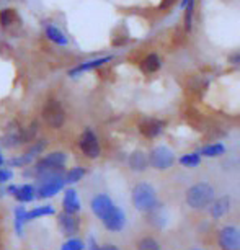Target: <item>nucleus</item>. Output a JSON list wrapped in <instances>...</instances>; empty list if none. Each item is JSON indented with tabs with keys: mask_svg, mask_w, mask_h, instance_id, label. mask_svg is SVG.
<instances>
[{
	"mask_svg": "<svg viewBox=\"0 0 240 250\" xmlns=\"http://www.w3.org/2000/svg\"><path fill=\"white\" fill-rule=\"evenodd\" d=\"M133 205L138 211L144 214H149L150 211H154L155 208L159 206V198H157V191L155 188L150 185V183H138L133 188Z\"/></svg>",
	"mask_w": 240,
	"mask_h": 250,
	"instance_id": "f257e3e1",
	"label": "nucleus"
},
{
	"mask_svg": "<svg viewBox=\"0 0 240 250\" xmlns=\"http://www.w3.org/2000/svg\"><path fill=\"white\" fill-rule=\"evenodd\" d=\"M214 201V188L206 182L195 183L186 191V205L193 209H204Z\"/></svg>",
	"mask_w": 240,
	"mask_h": 250,
	"instance_id": "f03ea898",
	"label": "nucleus"
},
{
	"mask_svg": "<svg viewBox=\"0 0 240 250\" xmlns=\"http://www.w3.org/2000/svg\"><path fill=\"white\" fill-rule=\"evenodd\" d=\"M43 120L46 121V125L53 129L62 128L64 121H65V111L62 105L58 100H48V103L43 108Z\"/></svg>",
	"mask_w": 240,
	"mask_h": 250,
	"instance_id": "7ed1b4c3",
	"label": "nucleus"
},
{
	"mask_svg": "<svg viewBox=\"0 0 240 250\" xmlns=\"http://www.w3.org/2000/svg\"><path fill=\"white\" fill-rule=\"evenodd\" d=\"M147 157H149V165L155 168V170H167L175 162V155L165 146H159V147L152 149V152Z\"/></svg>",
	"mask_w": 240,
	"mask_h": 250,
	"instance_id": "20e7f679",
	"label": "nucleus"
},
{
	"mask_svg": "<svg viewBox=\"0 0 240 250\" xmlns=\"http://www.w3.org/2000/svg\"><path fill=\"white\" fill-rule=\"evenodd\" d=\"M79 147L82 150V154L88 159H98L101 154L100 143H98L97 134L92 129H85L79 139Z\"/></svg>",
	"mask_w": 240,
	"mask_h": 250,
	"instance_id": "39448f33",
	"label": "nucleus"
},
{
	"mask_svg": "<svg viewBox=\"0 0 240 250\" xmlns=\"http://www.w3.org/2000/svg\"><path fill=\"white\" fill-rule=\"evenodd\" d=\"M218 244L220 250H240V232L235 226H224L219 230Z\"/></svg>",
	"mask_w": 240,
	"mask_h": 250,
	"instance_id": "423d86ee",
	"label": "nucleus"
},
{
	"mask_svg": "<svg viewBox=\"0 0 240 250\" xmlns=\"http://www.w3.org/2000/svg\"><path fill=\"white\" fill-rule=\"evenodd\" d=\"M101 223L105 226V229H108L110 232H120L126 226V214L121 208L115 206L110 213L101 219Z\"/></svg>",
	"mask_w": 240,
	"mask_h": 250,
	"instance_id": "0eeeda50",
	"label": "nucleus"
},
{
	"mask_svg": "<svg viewBox=\"0 0 240 250\" xmlns=\"http://www.w3.org/2000/svg\"><path fill=\"white\" fill-rule=\"evenodd\" d=\"M90 208H92L93 214H95L97 218L103 219L113 209V208H115V203L111 201V198L108 195H105V193H100V195H97L92 200Z\"/></svg>",
	"mask_w": 240,
	"mask_h": 250,
	"instance_id": "6e6552de",
	"label": "nucleus"
},
{
	"mask_svg": "<svg viewBox=\"0 0 240 250\" xmlns=\"http://www.w3.org/2000/svg\"><path fill=\"white\" fill-rule=\"evenodd\" d=\"M64 185H65L64 178H54V180L41 183L36 190V198H40V200H46V198L58 195V193L64 188Z\"/></svg>",
	"mask_w": 240,
	"mask_h": 250,
	"instance_id": "1a4fd4ad",
	"label": "nucleus"
},
{
	"mask_svg": "<svg viewBox=\"0 0 240 250\" xmlns=\"http://www.w3.org/2000/svg\"><path fill=\"white\" fill-rule=\"evenodd\" d=\"M163 126H165V123L163 121L155 120V118H147V120H144L139 125V131H140V134L145 136V138L154 139V138H157V136L162 134Z\"/></svg>",
	"mask_w": 240,
	"mask_h": 250,
	"instance_id": "9d476101",
	"label": "nucleus"
},
{
	"mask_svg": "<svg viewBox=\"0 0 240 250\" xmlns=\"http://www.w3.org/2000/svg\"><path fill=\"white\" fill-rule=\"evenodd\" d=\"M59 229H60V232H62L65 237H74L75 234L79 232V219L75 218L74 214H67V213H60L59 214Z\"/></svg>",
	"mask_w": 240,
	"mask_h": 250,
	"instance_id": "9b49d317",
	"label": "nucleus"
},
{
	"mask_svg": "<svg viewBox=\"0 0 240 250\" xmlns=\"http://www.w3.org/2000/svg\"><path fill=\"white\" fill-rule=\"evenodd\" d=\"M65 162H67V155H65L64 152H51L48 155H44L43 159L38 160L35 170L48 168V167H64Z\"/></svg>",
	"mask_w": 240,
	"mask_h": 250,
	"instance_id": "f8f14e48",
	"label": "nucleus"
},
{
	"mask_svg": "<svg viewBox=\"0 0 240 250\" xmlns=\"http://www.w3.org/2000/svg\"><path fill=\"white\" fill-rule=\"evenodd\" d=\"M62 206H64V213L67 214H77L80 211V201L77 198V191L74 188H67L64 193V200H62Z\"/></svg>",
	"mask_w": 240,
	"mask_h": 250,
	"instance_id": "ddd939ff",
	"label": "nucleus"
},
{
	"mask_svg": "<svg viewBox=\"0 0 240 250\" xmlns=\"http://www.w3.org/2000/svg\"><path fill=\"white\" fill-rule=\"evenodd\" d=\"M129 168L133 172H145L149 168V157L142 150H134L128 159Z\"/></svg>",
	"mask_w": 240,
	"mask_h": 250,
	"instance_id": "4468645a",
	"label": "nucleus"
},
{
	"mask_svg": "<svg viewBox=\"0 0 240 250\" xmlns=\"http://www.w3.org/2000/svg\"><path fill=\"white\" fill-rule=\"evenodd\" d=\"M209 213L213 216L214 219H220L224 218L225 214L229 213L230 209V198L229 196H220L218 200H214L213 203L209 205Z\"/></svg>",
	"mask_w": 240,
	"mask_h": 250,
	"instance_id": "2eb2a0df",
	"label": "nucleus"
},
{
	"mask_svg": "<svg viewBox=\"0 0 240 250\" xmlns=\"http://www.w3.org/2000/svg\"><path fill=\"white\" fill-rule=\"evenodd\" d=\"M113 58L111 56H106V58H100V59H93V61H87V62H83V64H80L77 65L75 69H72L69 72L70 77H75L77 74L80 72H85V70H92V69H97V67H100V65L103 64H106V62H110Z\"/></svg>",
	"mask_w": 240,
	"mask_h": 250,
	"instance_id": "dca6fc26",
	"label": "nucleus"
},
{
	"mask_svg": "<svg viewBox=\"0 0 240 250\" xmlns=\"http://www.w3.org/2000/svg\"><path fill=\"white\" fill-rule=\"evenodd\" d=\"M13 196H15L20 203H30V201H33L36 198V190H35V187H33V185H28V183H26V185L18 187Z\"/></svg>",
	"mask_w": 240,
	"mask_h": 250,
	"instance_id": "f3484780",
	"label": "nucleus"
},
{
	"mask_svg": "<svg viewBox=\"0 0 240 250\" xmlns=\"http://www.w3.org/2000/svg\"><path fill=\"white\" fill-rule=\"evenodd\" d=\"M53 214H56V209L51 205L38 206V208H33L31 211H26V221H33L38 218H43V216H53Z\"/></svg>",
	"mask_w": 240,
	"mask_h": 250,
	"instance_id": "a211bd4d",
	"label": "nucleus"
},
{
	"mask_svg": "<svg viewBox=\"0 0 240 250\" xmlns=\"http://www.w3.org/2000/svg\"><path fill=\"white\" fill-rule=\"evenodd\" d=\"M85 173H87V170L83 167H74V168H70L69 172H65L64 183H65V185H75V183L80 182L83 177H85Z\"/></svg>",
	"mask_w": 240,
	"mask_h": 250,
	"instance_id": "6ab92c4d",
	"label": "nucleus"
},
{
	"mask_svg": "<svg viewBox=\"0 0 240 250\" xmlns=\"http://www.w3.org/2000/svg\"><path fill=\"white\" fill-rule=\"evenodd\" d=\"M160 65H162V62H160V58L157 54H149L147 58H145L142 61V70L144 72H147V74H154V72H157V70L160 69Z\"/></svg>",
	"mask_w": 240,
	"mask_h": 250,
	"instance_id": "aec40b11",
	"label": "nucleus"
},
{
	"mask_svg": "<svg viewBox=\"0 0 240 250\" xmlns=\"http://www.w3.org/2000/svg\"><path fill=\"white\" fill-rule=\"evenodd\" d=\"M225 152V146L224 144H209V146H204L203 149L200 150V155H204V157H220V155H224Z\"/></svg>",
	"mask_w": 240,
	"mask_h": 250,
	"instance_id": "412c9836",
	"label": "nucleus"
},
{
	"mask_svg": "<svg viewBox=\"0 0 240 250\" xmlns=\"http://www.w3.org/2000/svg\"><path fill=\"white\" fill-rule=\"evenodd\" d=\"M46 35H48V38L51 41H54V43H58L60 46H65L67 44V38H65L62 35V31L59 30V28H56L54 25H51L46 28Z\"/></svg>",
	"mask_w": 240,
	"mask_h": 250,
	"instance_id": "4be33fe9",
	"label": "nucleus"
},
{
	"mask_svg": "<svg viewBox=\"0 0 240 250\" xmlns=\"http://www.w3.org/2000/svg\"><path fill=\"white\" fill-rule=\"evenodd\" d=\"M0 143H2L5 147H17V146L21 144V131H12V133H8L7 136H3L2 139H0Z\"/></svg>",
	"mask_w": 240,
	"mask_h": 250,
	"instance_id": "5701e85b",
	"label": "nucleus"
},
{
	"mask_svg": "<svg viewBox=\"0 0 240 250\" xmlns=\"http://www.w3.org/2000/svg\"><path fill=\"white\" fill-rule=\"evenodd\" d=\"M28 223L26 221V211H25V208L23 206H18L17 209H15V230H17V234L23 235V224Z\"/></svg>",
	"mask_w": 240,
	"mask_h": 250,
	"instance_id": "b1692460",
	"label": "nucleus"
},
{
	"mask_svg": "<svg viewBox=\"0 0 240 250\" xmlns=\"http://www.w3.org/2000/svg\"><path fill=\"white\" fill-rule=\"evenodd\" d=\"M138 250H162L159 240L150 237V235H145L138 242Z\"/></svg>",
	"mask_w": 240,
	"mask_h": 250,
	"instance_id": "393cba45",
	"label": "nucleus"
},
{
	"mask_svg": "<svg viewBox=\"0 0 240 250\" xmlns=\"http://www.w3.org/2000/svg\"><path fill=\"white\" fill-rule=\"evenodd\" d=\"M201 162V155L198 152H190V154H185L180 157V164L183 167H188V168H193V167H198Z\"/></svg>",
	"mask_w": 240,
	"mask_h": 250,
	"instance_id": "a878e982",
	"label": "nucleus"
},
{
	"mask_svg": "<svg viewBox=\"0 0 240 250\" xmlns=\"http://www.w3.org/2000/svg\"><path fill=\"white\" fill-rule=\"evenodd\" d=\"M46 146H48V141L46 139H40V141H36L35 144H31L30 147H28V150H26V155L28 157H36V155H40L43 150L46 149Z\"/></svg>",
	"mask_w": 240,
	"mask_h": 250,
	"instance_id": "bb28decb",
	"label": "nucleus"
},
{
	"mask_svg": "<svg viewBox=\"0 0 240 250\" xmlns=\"http://www.w3.org/2000/svg\"><path fill=\"white\" fill-rule=\"evenodd\" d=\"M36 133H38V121H33L30 128L21 131V144L23 143H31V141L35 139Z\"/></svg>",
	"mask_w": 240,
	"mask_h": 250,
	"instance_id": "cd10ccee",
	"label": "nucleus"
},
{
	"mask_svg": "<svg viewBox=\"0 0 240 250\" xmlns=\"http://www.w3.org/2000/svg\"><path fill=\"white\" fill-rule=\"evenodd\" d=\"M60 250H85V244L82 242L80 239H67L62 244Z\"/></svg>",
	"mask_w": 240,
	"mask_h": 250,
	"instance_id": "c85d7f7f",
	"label": "nucleus"
},
{
	"mask_svg": "<svg viewBox=\"0 0 240 250\" xmlns=\"http://www.w3.org/2000/svg\"><path fill=\"white\" fill-rule=\"evenodd\" d=\"M15 12L12 10V8H7V10H2L0 13V25L2 26H10L13 21H15Z\"/></svg>",
	"mask_w": 240,
	"mask_h": 250,
	"instance_id": "c756f323",
	"label": "nucleus"
},
{
	"mask_svg": "<svg viewBox=\"0 0 240 250\" xmlns=\"http://www.w3.org/2000/svg\"><path fill=\"white\" fill-rule=\"evenodd\" d=\"M31 157H28V155H20V157H13L8 160V165L10 167H26L28 164H31Z\"/></svg>",
	"mask_w": 240,
	"mask_h": 250,
	"instance_id": "7c9ffc66",
	"label": "nucleus"
},
{
	"mask_svg": "<svg viewBox=\"0 0 240 250\" xmlns=\"http://www.w3.org/2000/svg\"><path fill=\"white\" fill-rule=\"evenodd\" d=\"M191 17H193V2H190L185 7V25H186V30H190V28H191Z\"/></svg>",
	"mask_w": 240,
	"mask_h": 250,
	"instance_id": "2f4dec72",
	"label": "nucleus"
},
{
	"mask_svg": "<svg viewBox=\"0 0 240 250\" xmlns=\"http://www.w3.org/2000/svg\"><path fill=\"white\" fill-rule=\"evenodd\" d=\"M12 177H13V173H12L10 168H0V185L8 182Z\"/></svg>",
	"mask_w": 240,
	"mask_h": 250,
	"instance_id": "473e14b6",
	"label": "nucleus"
},
{
	"mask_svg": "<svg viewBox=\"0 0 240 250\" xmlns=\"http://www.w3.org/2000/svg\"><path fill=\"white\" fill-rule=\"evenodd\" d=\"M87 250H101V247L97 244V240H95V239L90 237V240H88V249H87Z\"/></svg>",
	"mask_w": 240,
	"mask_h": 250,
	"instance_id": "72a5a7b5",
	"label": "nucleus"
},
{
	"mask_svg": "<svg viewBox=\"0 0 240 250\" xmlns=\"http://www.w3.org/2000/svg\"><path fill=\"white\" fill-rule=\"evenodd\" d=\"M175 2H177V0H162V3H160V8H162V10H165V8H170Z\"/></svg>",
	"mask_w": 240,
	"mask_h": 250,
	"instance_id": "f704fd0d",
	"label": "nucleus"
},
{
	"mask_svg": "<svg viewBox=\"0 0 240 250\" xmlns=\"http://www.w3.org/2000/svg\"><path fill=\"white\" fill-rule=\"evenodd\" d=\"M101 250H120L116 247V245H113V244H106V245H103Z\"/></svg>",
	"mask_w": 240,
	"mask_h": 250,
	"instance_id": "c9c22d12",
	"label": "nucleus"
},
{
	"mask_svg": "<svg viewBox=\"0 0 240 250\" xmlns=\"http://www.w3.org/2000/svg\"><path fill=\"white\" fill-rule=\"evenodd\" d=\"M232 61H234L232 64H239V54H234L232 56Z\"/></svg>",
	"mask_w": 240,
	"mask_h": 250,
	"instance_id": "e433bc0d",
	"label": "nucleus"
},
{
	"mask_svg": "<svg viewBox=\"0 0 240 250\" xmlns=\"http://www.w3.org/2000/svg\"><path fill=\"white\" fill-rule=\"evenodd\" d=\"M190 2H193V0H183V2H181V8H185Z\"/></svg>",
	"mask_w": 240,
	"mask_h": 250,
	"instance_id": "4c0bfd02",
	"label": "nucleus"
},
{
	"mask_svg": "<svg viewBox=\"0 0 240 250\" xmlns=\"http://www.w3.org/2000/svg\"><path fill=\"white\" fill-rule=\"evenodd\" d=\"M5 195V190H3V188H0V196H3Z\"/></svg>",
	"mask_w": 240,
	"mask_h": 250,
	"instance_id": "58836bf2",
	"label": "nucleus"
},
{
	"mask_svg": "<svg viewBox=\"0 0 240 250\" xmlns=\"http://www.w3.org/2000/svg\"><path fill=\"white\" fill-rule=\"evenodd\" d=\"M3 165V157H2V154H0V167Z\"/></svg>",
	"mask_w": 240,
	"mask_h": 250,
	"instance_id": "ea45409f",
	"label": "nucleus"
}]
</instances>
